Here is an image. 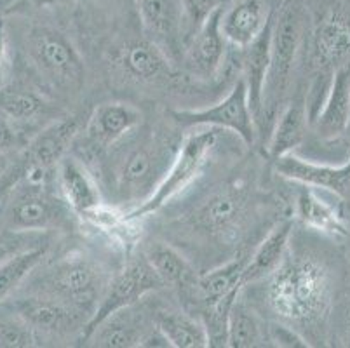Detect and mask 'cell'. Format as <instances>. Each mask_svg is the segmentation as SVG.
Returning a JSON list of instances; mask_svg holds the SVG:
<instances>
[{
	"mask_svg": "<svg viewBox=\"0 0 350 348\" xmlns=\"http://www.w3.org/2000/svg\"><path fill=\"white\" fill-rule=\"evenodd\" d=\"M243 293V289L230 293V295L219 298L218 302L211 303L206 306L204 317H202V324L206 327V334H208V345L209 347H227V325H228V314H230L232 303L235 302L239 295Z\"/></svg>",
	"mask_w": 350,
	"mask_h": 348,
	"instance_id": "cell-34",
	"label": "cell"
},
{
	"mask_svg": "<svg viewBox=\"0 0 350 348\" xmlns=\"http://www.w3.org/2000/svg\"><path fill=\"white\" fill-rule=\"evenodd\" d=\"M0 314V348H28L40 345V336L21 317L4 306Z\"/></svg>",
	"mask_w": 350,
	"mask_h": 348,
	"instance_id": "cell-35",
	"label": "cell"
},
{
	"mask_svg": "<svg viewBox=\"0 0 350 348\" xmlns=\"http://www.w3.org/2000/svg\"><path fill=\"white\" fill-rule=\"evenodd\" d=\"M25 51L35 72L58 91L79 92L84 84V62L66 35L51 27H33Z\"/></svg>",
	"mask_w": 350,
	"mask_h": 348,
	"instance_id": "cell-7",
	"label": "cell"
},
{
	"mask_svg": "<svg viewBox=\"0 0 350 348\" xmlns=\"http://www.w3.org/2000/svg\"><path fill=\"white\" fill-rule=\"evenodd\" d=\"M81 218L84 219L85 225L100 232L101 235L116 242L117 245H122L126 251L135 247L138 239L142 237V232H138L139 222L127 219L122 207L112 206V204H100L94 209L81 215Z\"/></svg>",
	"mask_w": 350,
	"mask_h": 348,
	"instance_id": "cell-28",
	"label": "cell"
},
{
	"mask_svg": "<svg viewBox=\"0 0 350 348\" xmlns=\"http://www.w3.org/2000/svg\"><path fill=\"white\" fill-rule=\"evenodd\" d=\"M0 111L12 122H31L49 115L51 103L27 88H0Z\"/></svg>",
	"mask_w": 350,
	"mask_h": 348,
	"instance_id": "cell-32",
	"label": "cell"
},
{
	"mask_svg": "<svg viewBox=\"0 0 350 348\" xmlns=\"http://www.w3.org/2000/svg\"><path fill=\"white\" fill-rule=\"evenodd\" d=\"M143 115L136 107L124 101L98 105L84 127L85 152L101 155L142 126Z\"/></svg>",
	"mask_w": 350,
	"mask_h": 348,
	"instance_id": "cell-12",
	"label": "cell"
},
{
	"mask_svg": "<svg viewBox=\"0 0 350 348\" xmlns=\"http://www.w3.org/2000/svg\"><path fill=\"white\" fill-rule=\"evenodd\" d=\"M14 253V251H11L9 247H5V245H0V263L5 260V258H9L11 254Z\"/></svg>",
	"mask_w": 350,
	"mask_h": 348,
	"instance_id": "cell-41",
	"label": "cell"
},
{
	"mask_svg": "<svg viewBox=\"0 0 350 348\" xmlns=\"http://www.w3.org/2000/svg\"><path fill=\"white\" fill-rule=\"evenodd\" d=\"M350 122V65L340 66L324 94L312 126L323 139H335L345 133Z\"/></svg>",
	"mask_w": 350,
	"mask_h": 348,
	"instance_id": "cell-18",
	"label": "cell"
},
{
	"mask_svg": "<svg viewBox=\"0 0 350 348\" xmlns=\"http://www.w3.org/2000/svg\"><path fill=\"white\" fill-rule=\"evenodd\" d=\"M270 18L272 12L263 0H237L221 11L219 30L227 44L246 49L265 30Z\"/></svg>",
	"mask_w": 350,
	"mask_h": 348,
	"instance_id": "cell-17",
	"label": "cell"
},
{
	"mask_svg": "<svg viewBox=\"0 0 350 348\" xmlns=\"http://www.w3.org/2000/svg\"><path fill=\"white\" fill-rule=\"evenodd\" d=\"M312 49L317 66H331L350 57L349 19L342 12H326L316 25Z\"/></svg>",
	"mask_w": 350,
	"mask_h": 348,
	"instance_id": "cell-22",
	"label": "cell"
},
{
	"mask_svg": "<svg viewBox=\"0 0 350 348\" xmlns=\"http://www.w3.org/2000/svg\"><path fill=\"white\" fill-rule=\"evenodd\" d=\"M272 161L279 176L304 185V187L323 188L335 193L340 199L350 200V159L347 164L338 165V168L307 162L297 157L293 152L272 159Z\"/></svg>",
	"mask_w": 350,
	"mask_h": 348,
	"instance_id": "cell-15",
	"label": "cell"
},
{
	"mask_svg": "<svg viewBox=\"0 0 350 348\" xmlns=\"http://www.w3.org/2000/svg\"><path fill=\"white\" fill-rule=\"evenodd\" d=\"M161 287H164V284L155 276L145 256L129 260L126 267L110 279L107 289H105L103 298L100 299L96 310L91 315L88 325L82 331L81 340L85 334L91 333L108 315L116 314V312L122 310L126 306L136 305L143 296L157 291Z\"/></svg>",
	"mask_w": 350,
	"mask_h": 348,
	"instance_id": "cell-10",
	"label": "cell"
},
{
	"mask_svg": "<svg viewBox=\"0 0 350 348\" xmlns=\"http://www.w3.org/2000/svg\"><path fill=\"white\" fill-rule=\"evenodd\" d=\"M247 260H250V254L239 253L237 256L232 258L227 263L219 265V267L213 268L204 276L197 277L196 284H193L190 291L196 293L200 302L208 306L211 303L218 302L219 298L230 295V293L244 289L243 272L246 268Z\"/></svg>",
	"mask_w": 350,
	"mask_h": 348,
	"instance_id": "cell-26",
	"label": "cell"
},
{
	"mask_svg": "<svg viewBox=\"0 0 350 348\" xmlns=\"http://www.w3.org/2000/svg\"><path fill=\"white\" fill-rule=\"evenodd\" d=\"M91 2H105V0H91Z\"/></svg>",
	"mask_w": 350,
	"mask_h": 348,
	"instance_id": "cell-43",
	"label": "cell"
},
{
	"mask_svg": "<svg viewBox=\"0 0 350 348\" xmlns=\"http://www.w3.org/2000/svg\"><path fill=\"white\" fill-rule=\"evenodd\" d=\"M81 134V122L75 117L54 119L35 134L25 150V159L44 168H56L58 162L70 152Z\"/></svg>",
	"mask_w": 350,
	"mask_h": 348,
	"instance_id": "cell-20",
	"label": "cell"
},
{
	"mask_svg": "<svg viewBox=\"0 0 350 348\" xmlns=\"http://www.w3.org/2000/svg\"><path fill=\"white\" fill-rule=\"evenodd\" d=\"M230 0H181L183 11H185L187 21V40L190 35L204 23L206 18L216 11V9L227 5Z\"/></svg>",
	"mask_w": 350,
	"mask_h": 348,
	"instance_id": "cell-36",
	"label": "cell"
},
{
	"mask_svg": "<svg viewBox=\"0 0 350 348\" xmlns=\"http://www.w3.org/2000/svg\"><path fill=\"white\" fill-rule=\"evenodd\" d=\"M155 325L162 331L171 348H208V334L200 319L180 312H161Z\"/></svg>",
	"mask_w": 350,
	"mask_h": 348,
	"instance_id": "cell-31",
	"label": "cell"
},
{
	"mask_svg": "<svg viewBox=\"0 0 350 348\" xmlns=\"http://www.w3.org/2000/svg\"><path fill=\"white\" fill-rule=\"evenodd\" d=\"M120 72L142 84H159L173 79V68L161 47L150 38H133L117 54Z\"/></svg>",
	"mask_w": 350,
	"mask_h": 348,
	"instance_id": "cell-16",
	"label": "cell"
},
{
	"mask_svg": "<svg viewBox=\"0 0 350 348\" xmlns=\"http://www.w3.org/2000/svg\"><path fill=\"white\" fill-rule=\"evenodd\" d=\"M293 223L289 219L279 223L270 230V234L260 242L254 253L250 254L246 268L243 272V286L258 282V280L267 279L275 268L281 265L288 253V242L291 237Z\"/></svg>",
	"mask_w": 350,
	"mask_h": 348,
	"instance_id": "cell-24",
	"label": "cell"
},
{
	"mask_svg": "<svg viewBox=\"0 0 350 348\" xmlns=\"http://www.w3.org/2000/svg\"><path fill=\"white\" fill-rule=\"evenodd\" d=\"M73 211L56 196L51 183L18 180L8 191L4 202V225L11 232H42L68 228Z\"/></svg>",
	"mask_w": 350,
	"mask_h": 348,
	"instance_id": "cell-6",
	"label": "cell"
},
{
	"mask_svg": "<svg viewBox=\"0 0 350 348\" xmlns=\"http://www.w3.org/2000/svg\"><path fill=\"white\" fill-rule=\"evenodd\" d=\"M135 131L108 150L112 152V161L105 172L108 187L105 190L116 200L112 206H126V209L139 206L154 193L181 143L146 127H142L139 133Z\"/></svg>",
	"mask_w": 350,
	"mask_h": 348,
	"instance_id": "cell-1",
	"label": "cell"
},
{
	"mask_svg": "<svg viewBox=\"0 0 350 348\" xmlns=\"http://www.w3.org/2000/svg\"><path fill=\"white\" fill-rule=\"evenodd\" d=\"M267 305L288 325H319L331 308L327 268L310 256H288L267 277Z\"/></svg>",
	"mask_w": 350,
	"mask_h": 348,
	"instance_id": "cell-2",
	"label": "cell"
},
{
	"mask_svg": "<svg viewBox=\"0 0 350 348\" xmlns=\"http://www.w3.org/2000/svg\"><path fill=\"white\" fill-rule=\"evenodd\" d=\"M31 4L37 5V8H54V5L62 4L65 0H30Z\"/></svg>",
	"mask_w": 350,
	"mask_h": 348,
	"instance_id": "cell-40",
	"label": "cell"
},
{
	"mask_svg": "<svg viewBox=\"0 0 350 348\" xmlns=\"http://www.w3.org/2000/svg\"><path fill=\"white\" fill-rule=\"evenodd\" d=\"M108 282L107 272L100 263L85 254H68L37 279V293L54 296L93 315L103 298Z\"/></svg>",
	"mask_w": 350,
	"mask_h": 348,
	"instance_id": "cell-5",
	"label": "cell"
},
{
	"mask_svg": "<svg viewBox=\"0 0 350 348\" xmlns=\"http://www.w3.org/2000/svg\"><path fill=\"white\" fill-rule=\"evenodd\" d=\"M272 18L269 19L265 30L258 35L253 44L246 47L244 57V82L247 88V98L254 119H260L263 107V96H265L267 77L270 70V37H272Z\"/></svg>",
	"mask_w": 350,
	"mask_h": 348,
	"instance_id": "cell-23",
	"label": "cell"
},
{
	"mask_svg": "<svg viewBox=\"0 0 350 348\" xmlns=\"http://www.w3.org/2000/svg\"><path fill=\"white\" fill-rule=\"evenodd\" d=\"M308 108L301 98L293 100L288 107L279 115L278 122L273 126L270 134L269 155L272 159H278L286 153H291L305 138L308 126Z\"/></svg>",
	"mask_w": 350,
	"mask_h": 348,
	"instance_id": "cell-27",
	"label": "cell"
},
{
	"mask_svg": "<svg viewBox=\"0 0 350 348\" xmlns=\"http://www.w3.org/2000/svg\"><path fill=\"white\" fill-rule=\"evenodd\" d=\"M295 216L301 225L316 230L333 239H345L349 235L342 215L333 206L321 199L312 188L305 187L295 202Z\"/></svg>",
	"mask_w": 350,
	"mask_h": 348,
	"instance_id": "cell-25",
	"label": "cell"
},
{
	"mask_svg": "<svg viewBox=\"0 0 350 348\" xmlns=\"http://www.w3.org/2000/svg\"><path fill=\"white\" fill-rule=\"evenodd\" d=\"M143 256L148 261L155 276L164 284V287L173 286L180 287V289H192L196 284L197 276L193 273L192 267L176 249L155 242V244L148 245Z\"/></svg>",
	"mask_w": 350,
	"mask_h": 348,
	"instance_id": "cell-29",
	"label": "cell"
},
{
	"mask_svg": "<svg viewBox=\"0 0 350 348\" xmlns=\"http://www.w3.org/2000/svg\"><path fill=\"white\" fill-rule=\"evenodd\" d=\"M8 59V31H5V21L0 18V72L4 68Z\"/></svg>",
	"mask_w": 350,
	"mask_h": 348,
	"instance_id": "cell-39",
	"label": "cell"
},
{
	"mask_svg": "<svg viewBox=\"0 0 350 348\" xmlns=\"http://www.w3.org/2000/svg\"><path fill=\"white\" fill-rule=\"evenodd\" d=\"M56 171H58L56 181H58L63 200L68 204L75 215L81 216L103 204L98 181L79 159L70 157L66 153L56 165Z\"/></svg>",
	"mask_w": 350,
	"mask_h": 348,
	"instance_id": "cell-19",
	"label": "cell"
},
{
	"mask_svg": "<svg viewBox=\"0 0 350 348\" xmlns=\"http://www.w3.org/2000/svg\"><path fill=\"white\" fill-rule=\"evenodd\" d=\"M2 306L23 319L35 333L46 336H70L84 331L91 315L54 296L35 293L23 298L5 299Z\"/></svg>",
	"mask_w": 350,
	"mask_h": 348,
	"instance_id": "cell-9",
	"label": "cell"
},
{
	"mask_svg": "<svg viewBox=\"0 0 350 348\" xmlns=\"http://www.w3.org/2000/svg\"><path fill=\"white\" fill-rule=\"evenodd\" d=\"M347 330H349V333H350V310H349V314H347Z\"/></svg>",
	"mask_w": 350,
	"mask_h": 348,
	"instance_id": "cell-42",
	"label": "cell"
},
{
	"mask_svg": "<svg viewBox=\"0 0 350 348\" xmlns=\"http://www.w3.org/2000/svg\"><path fill=\"white\" fill-rule=\"evenodd\" d=\"M307 27V0H282L272 19L270 70L267 77L262 115H272L281 103L297 63ZM260 120V119H258Z\"/></svg>",
	"mask_w": 350,
	"mask_h": 348,
	"instance_id": "cell-3",
	"label": "cell"
},
{
	"mask_svg": "<svg viewBox=\"0 0 350 348\" xmlns=\"http://www.w3.org/2000/svg\"><path fill=\"white\" fill-rule=\"evenodd\" d=\"M270 341L269 330L265 331L263 322L243 302L241 295L232 303L227 325V347L230 348H254L265 347Z\"/></svg>",
	"mask_w": 350,
	"mask_h": 348,
	"instance_id": "cell-30",
	"label": "cell"
},
{
	"mask_svg": "<svg viewBox=\"0 0 350 348\" xmlns=\"http://www.w3.org/2000/svg\"><path fill=\"white\" fill-rule=\"evenodd\" d=\"M135 306H126L122 310L108 315L91 333L82 338V343L101 348L138 347L148 327L142 312H135Z\"/></svg>",
	"mask_w": 350,
	"mask_h": 348,
	"instance_id": "cell-21",
	"label": "cell"
},
{
	"mask_svg": "<svg viewBox=\"0 0 350 348\" xmlns=\"http://www.w3.org/2000/svg\"><path fill=\"white\" fill-rule=\"evenodd\" d=\"M171 119L181 127H218L237 134L246 145L256 139V119L250 107L244 79H237L219 103L200 110H171Z\"/></svg>",
	"mask_w": 350,
	"mask_h": 348,
	"instance_id": "cell-8",
	"label": "cell"
},
{
	"mask_svg": "<svg viewBox=\"0 0 350 348\" xmlns=\"http://www.w3.org/2000/svg\"><path fill=\"white\" fill-rule=\"evenodd\" d=\"M224 8L216 9L213 14H209L185 44L181 65L197 79H206V81L213 79L224 65L227 40L219 30V16Z\"/></svg>",
	"mask_w": 350,
	"mask_h": 348,
	"instance_id": "cell-14",
	"label": "cell"
},
{
	"mask_svg": "<svg viewBox=\"0 0 350 348\" xmlns=\"http://www.w3.org/2000/svg\"><path fill=\"white\" fill-rule=\"evenodd\" d=\"M218 136V127H206V129L189 134L181 139L176 157L165 172L164 180L161 181V185L155 188L154 193L145 202L133 207V209H124L126 218L131 219V222H142L143 218L157 213L171 199H174L185 188H189L204 169L209 155L215 150Z\"/></svg>",
	"mask_w": 350,
	"mask_h": 348,
	"instance_id": "cell-4",
	"label": "cell"
},
{
	"mask_svg": "<svg viewBox=\"0 0 350 348\" xmlns=\"http://www.w3.org/2000/svg\"><path fill=\"white\" fill-rule=\"evenodd\" d=\"M18 143H20V136H18L14 124L0 111V155L12 152L18 146Z\"/></svg>",
	"mask_w": 350,
	"mask_h": 348,
	"instance_id": "cell-38",
	"label": "cell"
},
{
	"mask_svg": "<svg viewBox=\"0 0 350 348\" xmlns=\"http://www.w3.org/2000/svg\"><path fill=\"white\" fill-rule=\"evenodd\" d=\"M139 19L152 42L161 47L171 65L181 63L187 44V21L181 0H135Z\"/></svg>",
	"mask_w": 350,
	"mask_h": 348,
	"instance_id": "cell-11",
	"label": "cell"
},
{
	"mask_svg": "<svg viewBox=\"0 0 350 348\" xmlns=\"http://www.w3.org/2000/svg\"><path fill=\"white\" fill-rule=\"evenodd\" d=\"M247 200L250 199L244 188H221L211 193L193 211V226L209 237H234L246 219L247 204H250Z\"/></svg>",
	"mask_w": 350,
	"mask_h": 348,
	"instance_id": "cell-13",
	"label": "cell"
},
{
	"mask_svg": "<svg viewBox=\"0 0 350 348\" xmlns=\"http://www.w3.org/2000/svg\"><path fill=\"white\" fill-rule=\"evenodd\" d=\"M269 338L273 341L272 345L275 347H286V348H307L310 343H307L304 336H300L297 330H293L291 325L284 324H273L269 327Z\"/></svg>",
	"mask_w": 350,
	"mask_h": 348,
	"instance_id": "cell-37",
	"label": "cell"
},
{
	"mask_svg": "<svg viewBox=\"0 0 350 348\" xmlns=\"http://www.w3.org/2000/svg\"><path fill=\"white\" fill-rule=\"evenodd\" d=\"M44 256H46V247H31L27 251L12 253L0 263V305L39 267Z\"/></svg>",
	"mask_w": 350,
	"mask_h": 348,
	"instance_id": "cell-33",
	"label": "cell"
}]
</instances>
